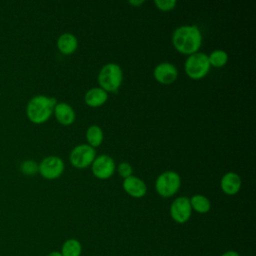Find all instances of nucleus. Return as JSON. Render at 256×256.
<instances>
[{"label": "nucleus", "instance_id": "f257e3e1", "mask_svg": "<svg viewBox=\"0 0 256 256\" xmlns=\"http://www.w3.org/2000/svg\"><path fill=\"white\" fill-rule=\"evenodd\" d=\"M172 44L175 50L184 55L198 52L202 45V33L197 25H182L172 33Z\"/></svg>", "mask_w": 256, "mask_h": 256}, {"label": "nucleus", "instance_id": "f03ea898", "mask_svg": "<svg viewBox=\"0 0 256 256\" xmlns=\"http://www.w3.org/2000/svg\"><path fill=\"white\" fill-rule=\"evenodd\" d=\"M56 104L57 100L54 97L47 95L33 96L26 106L27 118L34 124H43L52 116Z\"/></svg>", "mask_w": 256, "mask_h": 256}, {"label": "nucleus", "instance_id": "7ed1b4c3", "mask_svg": "<svg viewBox=\"0 0 256 256\" xmlns=\"http://www.w3.org/2000/svg\"><path fill=\"white\" fill-rule=\"evenodd\" d=\"M98 84L107 93L117 92L123 82V71L117 63H107L98 73Z\"/></svg>", "mask_w": 256, "mask_h": 256}, {"label": "nucleus", "instance_id": "20e7f679", "mask_svg": "<svg viewBox=\"0 0 256 256\" xmlns=\"http://www.w3.org/2000/svg\"><path fill=\"white\" fill-rule=\"evenodd\" d=\"M208 55L203 52H196L189 55L184 63V70L187 76L193 80L204 78L210 71Z\"/></svg>", "mask_w": 256, "mask_h": 256}, {"label": "nucleus", "instance_id": "39448f33", "mask_svg": "<svg viewBox=\"0 0 256 256\" xmlns=\"http://www.w3.org/2000/svg\"><path fill=\"white\" fill-rule=\"evenodd\" d=\"M181 186V177L180 175L173 171L167 170L159 174L155 180V190L156 192L164 197L174 196Z\"/></svg>", "mask_w": 256, "mask_h": 256}, {"label": "nucleus", "instance_id": "423d86ee", "mask_svg": "<svg viewBox=\"0 0 256 256\" xmlns=\"http://www.w3.org/2000/svg\"><path fill=\"white\" fill-rule=\"evenodd\" d=\"M95 157V148L88 144H79L71 150L69 154V161L75 168L84 169L92 164Z\"/></svg>", "mask_w": 256, "mask_h": 256}, {"label": "nucleus", "instance_id": "0eeeda50", "mask_svg": "<svg viewBox=\"0 0 256 256\" xmlns=\"http://www.w3.org/2000/svg\"><path fill=\"white\" fill-rule=\"evenodd\" d=\"M65 169V164L62 158L50 155L41 160L38 164V172L40 175L47 180H54L59 178Z\"/></svg>", "mask_w": 256, "mask_h": 256}, {"label": "nucleus", "instance_id": "6e6552de", "mask_svg": "<svg viewBox=\"0 0 256 256\" xmlns=\"http://www.w3.org/2000/svg\"><path fill=\"white\" fill-rule=\"evenodd\" d=\"M91 171L97 179L107 180L111 178L116 171L115 161L109 155H98L91 164Z\"/></svg>", "mask_w": 256, "mask_h": 256}, {"label": "nucleus", "instance_id": "1a4fd4ad", "mask_svg": "<svg viewBox=\"0 0 256 256\" xmlns=\"http://www.w3.org/2000/svg\"><path fill=\"white\" fill-rule=\"evenodd\" d=\"M192 214V208L190 205V200L186 196H180L173 200L170 206V215L172 219L179 223L183 224L187 222Z\"/></svg>", "mask_w": 256, "mask_h": 256}, {"label": "nucleus", "instance_id": "9d476101", "mask_svg": "<svg viewBox=\"0 0 256 256\" xmlns=\"http://www.w3.org/2000/svg\"><path fill=\"white\" fill-rule=\"evenodd\" d=\"M153 76L155 80L161 84H172L177 80L178 69L170 62H161L154 67Z\"/></svg>", "mask_w": 256, "mask_h": 256}, {"label": "nucleus", "instance_id": "9b49d317", "mask_svg": "<svg viewBox=\"0 0 256 256\" xmlns=\"http://www.w3.org/2000/svg\"><path fill=\"white\" fill-rule=\"evenodd\" d=\"M122 187L124 191L133 198H142L147 193L146 183L141 178L134 175L125 178Z\"/></svg>", "mask_w": 256, "mask_h": 256}, {"label": "nucleus", "instance_id": "f8f14e48", "mask_svg": "<svg viewBox=\"0 0 256 256\" xmlns=\"http://www.w3.org/2000/svg\"><path fill=\"white\" fill-rule=\"evenodd\" d=\"M242 186L241 177L235 172L225 173L220 180V188L226 195H235L237 194Z\"/></svg>", "mask_w": 256, "mask_h": 256}, {"label": "nucleus", "instance_id": "ddd939ff", "mask_svg": "<svg viewBox=\"0 0 256 256\" xmlns=\"http://www.w3.org/2000/svg\"><path fill=\"white\" fill-rule=\"evenodd\" d=\"M53 114L55 115L56 120L64 126L71 125L74 123L76 118V113L73 107L66 102H57L54 107Z\"/></svg>", "mask_w": 256, "mask_h": 256}, {"label": "nucleus", "instance_id": "4468645a", "mask_svg": "<svg viewBox=\"0 0 256 256\" xmlns=\"http://www.w3.org/2000/svg\"><path fill=\"white\" fill-rule=\"evenodd\" d=\"M56 45L61 54L71 55L78 48V39L74 34L65 32L58 37Z\"/></svg>", "mask_w": 256, "mask_h": 256}, {"label": "nucleus", "instance_id": "2eb2a0df", "mask_svg": "<svg viewBox=\"0 0 256 256\" xmlns=\"http://www.w3.org/2000/svg\"><path fill=\"white\" fill-rule=\"evenodd\" d=\"M107 100L108 93L100 87H92L84 95V101L86 105L92 108L103 106Z\"/></svg>", "mask_w": 256, "mask_h": 256}, {"label": "nucleus", "instance_id": "dca6fc26", "mask_svg": "<svg viewBox=\"0 0 256 256\" xmlns=\"http://www.w3.org/2000/svg\"><path fill=\"white\" fill-rule=\"evenodd\" d=\"M86 140L88 145L93 148L99 147L104 140V132L98 125H91L86 130Z\"/></svg>", "mask_w": 256, "mask_h": 256}, {"label": "nucleus", "instance_id": "f3484780", "mask_svg": "<svg viewBox=\"0 0 256 256\" xmlns=\"http://www.w3.org/2000/svg\"><path fill=\"white\" fill-rule=\"evenodd\" d=\"M189 200H190V205L192 210L196 211L197 213L205 214L211 208L210 200L202 194H195L191 198H189Z\"/></svg>", "mask_w": 256, "mask_h": 256}, {"label": "nucleus", "instance_id": "a211bd4d", "mask_svg": "<svg viewBox=\"0 0 256 256\" xmlns=\"http://www.w3.org/2000/svg\"><path fill=\"white\" fill-rule=\"evenodd\" d=\"M228 53L222 49H215L208 55V61L211 67L221 68L224 67L228 62Z\"/></svg>", "mask_w": 256, "mask_h": 256}, {"label": "nucleus", "instance_id": "6ab92c4d", "mask_svg": "<svg viewBox=\"0 0 256 256\" xmlns=\"http://www.w3.org/2000/svg\"><path fill=\"white\" fill-rule=\"evenodd\" d=\"M81 244L76 239L66 240L61 248L62 256H80L81 254Z\"/></svg>", "mask_w": 256, "mask_h": 256}, {"label": "nucleus", "instance_id": "aec40b11", "mask_svg": "<svg viewBox=\"0 0 256 256\" xmlns=\"http://www.w3.org/2000/svg\"><path fill=\"white\" fill-rule=\"evenodd\" d=\"M20 171L26 176H33L38 172V164L34 160H25L20 165Z\"/></svg>", "mask_w": 256, "mask_h": 256}, {"label": "nucleus", "instance_id": "412c9836", "mask_svg": "<svg viewBox=\"0 0 256 256\" xmlns=\"http://www.w3.org/2000/svg\"><path fill=\"white\" fill-rule=\"evenodd\" d=\"M154 4L160 11L167 12L173 10L177 5V2L175 0H155Z\"/></svg>", "mask_w": 256, "mask_h": 256}, {"label": "nucleus", "instance_id": "4be33fe9", "mask_svg": "<svg viewBox=\"0 0 256 256\" xmlns=\"http://www.w3.org/2000/svg\"><path fill=\"white\" fill-rule=\"evenodd\" d=\"M116 170L123 179L133 175V168L128 162H121L118 166H116Z\"/></svg>", "mask_w": 256, "mask_h": 256}, {"label": "nucleus", "instance_id": "5701e85b", "mask_svg": "<svg viewBox=\"0 0 256 256\" xmlns=\"http://www.w3.org/2000/svg\"><path fill=\"white\" fill-rule=\"evenodd\" d=\"M144 0H131V1H129L128 2V4H130V5H132V6H134V7H139V6H141L142 4H144Z\"/></svg>", "mask_w": 256, "mask_h": 256}, {"label": "nucleus", "instance_id": "b1692460", "mask_svg": "<svg viewBox=\"0 0 256 256\" xmlns=\"http://www.w3.org/2000/svg\"><path fill=\"white\" fill-rule=\"evenodd\" d=\"M221 256H240L236 251H227L224 254H222Z\"/></svg>", "mask_w": 256, "mask_h": 256}, {"label": "nucleus", "instance_id": "393cba45", "mask_svg": "<svg viewBox=\"0 0 256 256\" xmlns=\"http://www.w3.org/2000/svg\"><path fill=\"white\" fill-rule=\"evenodd\" d=\"M47 256H62V254L61 252H58V251H52Z\"/></svg>", "mask_w": 256, "mask_h": 256}]
</instances>
